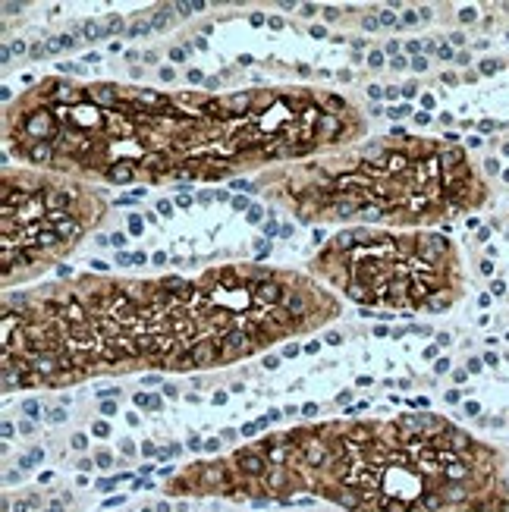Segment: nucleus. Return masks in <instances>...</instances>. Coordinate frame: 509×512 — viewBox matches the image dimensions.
I'll list each match as a JSON object with an SVG mask.
<instances>
[{
	"label": "nucleus",
	"mask_w": 509,
	"mask_h": 512,
	"mask_svg": "<svg viewBox=\"0 0 509 512\" xmlns=\"http://www.w3.org/2000/svg\"><path fill=\"white\" fill-rule=\"evenodd\" d=\"M173 76H176V73L170 70V66H164V70H161V79H164V82H170Z\"/></svg>",
	"instance_id": "nucleus-50"
},
{
	"label": "nucleus",
	"mask_w": 509,
	"mask_h": 512,
	"mask_svg": "<svg viewBox=\"0 0 509 512\" xmlns=\"http://www.w3.org/2000/svg\"><path fill=\"white\" fill-rule=\"evenodd\" d=\"M312 35H315V38H324V35H327V29H324V26H315V29H312Z\"/></svg>",
	"instance_id": "nucleus-61"
},
{
	"label": "nucleus",
	"mask_w": 509,
	"mask_h": 512,
	"mask_svg": "<svg viewBox=\"0 0 509 512\" xmlns=\"http://www.w3.org/2000/svg\"><path fill=\"white\" fill-rule=\"evenodd\" d=\"M173 10H180V16H192L205 10V0H192V4H173Z\"/></svg>",
	"instance_id": "nucleus-15"
},
{
	"label": "nucleus",
	"mask_w": 509,
	"mask_h": 512,
	"mask_svg": "<svg viewBox=\"0 0 509 512\" xmlns=\"http://www.w3.org/2000/svg\"><path fill=\"white\" fill-rule=\"evenodd\" d=\"M302 13H305V16H315V13H318V7H315V4H305V7H302Z\"/></svg>",
	"instance_id": "nucleus-51"
},
{
	"label": "nucleus",
	"mask_w": 509,
	"mask_h": 512,
	"mask_svg": "<svg viewBox=\"0 0 509 512\" xmlns=\"http://www.w3.org/2000/svg\"><path fill=\"white\" fill-rule=\"evenodd\" d=\"M73 447H76V450H85V437H82V434L73 437Z\"/></svg>",
	"instance_id": "nucleus-54"
},
{
	"label": "nucleus",
	"mask_w": 509,
	"mask_h": 512,
	"mask_svg": "<svg viewBox=\"0 0 509 512\" xmlns=\"http://www.w3.org/2000/svg\"><path fill=\"white\" fill-rule=\"evenodd\" d=\"M170 10H173V4H170V7H164L158 16H154V29H167V22H170Z\"/></svg>",
	"instance_id": "nucleus-20"
},
{
	"label": "nucleus",
	"mask_w": 509,
	"mask_h": 512,
	"mask_svg": "<svg viewBox=\"0 0 509 512\" xmlns=\"http://www.w3.org/2000/svg\"><path fill=\"white\" fill-rule=\"evenodd\" d=\"M4 10H7V13H19V10H22V4H4Z\"/></svg>",
	"instance_id": "nucleus-60"
},
{
	"label": "nucleus",
	"mask_w": 509,
	"mask_h": 512,
	"mask_svg": "<svg viewBox=\"0 0 509 512\" xmlns=\"http://www.w3.org/2000/svg\"><path fill=\"white\" fill-rule=\"evenodd\" d=\"M368 66H374V70H378V66H384V54L381 51H371L368 54Z\"/></svg>",
	"instance_id": "nucleus-24"
},
{
	"label": "nucleus",
	"mask_w": 509,
	"mask_h": 512,
	"mask_svg": "<svg viewBox=\"0 0 509 512\" xmlns=\"http://www.w3.org/2000/svg\"><path fill=\"white\" fill-rule=\"evenodd\" d=\"M217 202H230V192L227 189H217Z\"/></svg>",
	"instance_id": "nucleus-48"
},
{
	"label": "nucleus",
	"mask_w": 509,
	"mask_h": 512,
	"mask_svg": "<svg viewBox=\"0 0 509 512\" xmlns=\"http://www.w3.org/2000/svg\"><path fill=\"white\" fill-rule=\"evenodd\" d=\"M158 214H167V217L173 214V205L167 202V198H164V202H158Z\"/></svg>",
	"instance_id": "nucleus-36"
},
{
	"label": "nucleus",
	"mask_w": 509,
	"mask_h": 512,
	"mask_svg": "<svg viewBox=\"0 0 509 512\" xmlns=\"http://www.w3.org/2000/svg\"><path fill=\"white\" fill-rule=\"evenodd\" d=\"M268 26H271V29H283V19L274 16V19H268Z\"/></svg>",
	"instance_id": "nucleus-49"
},
{
	"label": "nucleus",
	"mask_w": 509,
	"mask_h": 512,
	"mask_svg": "<svg viewBox=\"0 0 509 512\" xmlns=\"http://www.w3.org/2000/svg\"><path fill=\"white\" fill-rule=\"evenodd\" d=\"M205 76L202 73H198V70H189V82H202Z\"/></svg>",
	"instance_id": "nucleus-56"
},
{
	"label": "nucleus",
	"mask_w": 509,
	"mask_h": 512,
	"mask_svg": "<svg viewBox=\"0 0 509 512\" xmlns=\"http://www.w3.org/2000/svg\"><path fill=\"white\" fill-rule=\"evenodd\" d=\"M327 343H330V346H340L343 337H340V333H327Z\"/></svg>",
	"instance_id": "nucleus-42"
},
{
	"label": "nucleus",
	"mask_w": 509,
	"mask_h": 512,
	"mask_svg": "<svg viewBox=\"0 0 509 512\" xmlns=\"http://www.w3.org/2000/svg\"><path fill=\"white\" fill-rule=\"evenodd\" d=\"M176 205H180V208H189V205H192V198H189V192H183L180 198H176Z\"/></svg>",
	"instance_id": "nucleus-41"
},
{
	"label": "nucleus",
	"mask_w": 509,
	"mask_h": 512,
	"mask_svg": "<svg viewBox=\"0 0 509 512\" xmlns=\"http://www.w3.org/2000/svg\"><path fill=\"white\" fill-rule=\"evenodd\" d=\"M95 434H98V437H104V434H107V425H104V421H98V425H95Z\"/></svg>",
	"instance_id": "nucleus-58"
},
{
	"label": "nucleus",
	"mask_w": 509,
	"mask_h": 512,
	"mask_svg": "<svg viewBox=\"0 0 509 512\" xmlns=\"http://www.w3.org/2000/svg\"><path fill=\"white\" fill-rule=\"evenodd\" d=\"M415 19H418V13H406V16H403V26H412Z\"/></svg>",
	"instance_id": "nucleus-55"
},
{
	"label": "nucleus",
	"mask_w": 509,
	"mask_h": 512,
	"mask_svg": "<svg viewBox=\"0 0 509 512\" xmlns=\"http://www.w3.org/2000/svg\"><path fill=\"white\" fill-rule=\"evenodd\" d=\"M459 19H462V22H472V19H475V10H472V7H469V10H462Z\"/></svg>",
	"instance_id": "nucleus-43"
},
{
	"label": "nucleus",
	"mask_w": 509,
	"mask_h": 512,
	"mask_svg": "<svg viewBox=\"0 0 509 512\" xmlns=\"http://www.w3.org/2000/svg\"><path fill=\"white\" fill-rule=\"evenodd\" d=\"M22 132L35 142H51L57 136V120L51 110H32V114L22 117Z\"/></svg>",
	"instance_id": "nucleus-2"
},
{
	"label": "nucleus",
	"mask_w": 509,
	"mask_h": 512,
	"mask_svg": "<svg viewBox=\"0 0 509 512\" xmlns=\"http://www.w3.org/2000/svg\"><path fill=\"white\" fill-rule=\"evenodd\" d=\"M283 355H290V359H293V355H299V346H293V343H290V346L283 349Z\"/></svg>",
	"instance_id": "nucleus-53"
},
{
	"label": "nucleus",
	"mask_w": 509,
	"mask_h": 512,
	"mask_svg": "<svg viewBox=\"0 0 509 512\" xmlns=\"http://www.w3.org/2000/svg\"><path fill=\"white\" fill-rule=\"evenodd\" d=\"M170 60H176V63L186 60V51H183V48H173V51H170Z\"/></svg>",
	"instance_id": "nucleus-40"
},
{
	"label": "nucleus",
	"mask_w": 509,
	"mask_h": 512,
	"mask_svg": "<svg viewBox=\"0 0 509 512\" xmlns=\"http://www.w3.org/2000/svg\"><path fill=\"white\" fill-rule=\"evenodd\" d=\"M136 406H145V409H161V399H158V396H145V393H139V396H136Z\"/></svg>",
	"instance_id": "nucleus-17"
},
{
	"label": "nucleus",
	"mask_w": 509,
	"mask_h": 512,
	"mask_svg": "<svg viewBox=\"0 0 509 512\" xmlns=\"http://www.w3.org/2000/svg\"><path fill=\"white\" fill-rule=\"evenodd\" d=\"M88 101H92L95 107L117 104V88L114 85H92V88H88Z\"/></svg>",
	"instance_id": "nucleus-4"
},
{
	"label": "nucleus",
	"mask_w": 509,
	"mask_h": 512,
	"mask_svg": "<svg viewBox=\"0 0 509 512\" xmlns=\"http://www.w3.org/2000/svg\"><path fill=\"white\" fill-rule=\"evenodd\" d=\"M280 365V359H277V355H268V359H264V368H268V371H274Z\"/></svg>",
	"instance_id": "nucleus-39"
},
{
	"label": "nucleus",
	"mask_w": 509,
	"mask_h": 512,
	"mask_svg": "<svg viewBox=\"0 0 509 512\" xmlns=\"http://www.w3.org/2000/svg\"><path fill=\"white\" fill-rule=\"evenodd\" d=\"M261 217H264V211L261 208H252L249 211V224H261Z\"/></svg>",
	"instance_id": "nucleus-33"
},
{
	"label": "nucleus",
	"mask_w": 509,
	"mask_h": 512,
	"mask_svg": "<svg viewBox=\"0 0 509 512\" xmlns=\"http://www.w3.org/2000/svg\"><path fill=\"white\" fill-rule=\"evenodd\" d=\"M252 104V95L249 92H236L224 101H217V110H227V114H246Z\"/></svg>",
	"instance_id": "nucleus-5"
},
{
	"label": "nucleus",
	"mask_w": 509,
	"mask_h": 512,
	"mask_svg": "<svg viewBox=\"0 0 509 512\" xmlns=\"http://www.w3.org/2000/svg\"><path fill=\"white\" fill-rule=\"evenodd\" d=\"M277 233H283V230L277 227V220H268V224H264V236H268V239H274Z\"/></svg>",
	"instance_id": "nucleus-25"
},
{
	"label": "nucleus",
	"mask_w": 509,
	"mask_h": 512,
	"mask_svg": "<svg viewBox=\"0 0 509 512\" xmlns=\"http://www.w3.org/2000/svg\"><path fill=\"white\" fill-rule=\"evenodd\" d=\"M340 129H343V123H340L337 114H321V120H318V136L330 139V136H337Z\"/></svg>",
	"instance_id": "nucleus-12"
},
{
	"label": "nucleus",
	"mask_w": 509,
	"mask_h": 512,
	"mask_svg": "<svg viewBox=\"0 0 509 512\" xmlns=\"http://www.w3.org/2000/svg\"><path fill=\"white\" fill-rule=\"evenodd\" d=\"M82 35H85V38H107V29H101L98 22H85V26H82Z\"/></svg>",
	"instance_id": "nucleus-16"
},
{
	"label": "nucleus",
	"mask_w": 509,
	"mask_h": 512,
	"mask_svg": "<svg viewBox=\"0 0 509 512\" xmlns=\"http://www.w3.org/2000/svg\"><path fill=\"white\" fill-rule=\"evenodd\" d=\"M412 66H415L418 73H425V70H428V60H425V57H415V60H412Z\"/></svg>",
	"instance_id": "nucleus-35"
},
{
	"label": "nucleus",
	"mask_w": 509,
	"mask_h": 512,
	"mask_svg": "<svg viewBox=\"0 0 509 512\" xmlns=\"http://www.w3.org/2000/svg\"><path fill=\"white\" fill-rule=\"evenodd\" d=\"M29 161L32 164H48V161H54V145L51 142H35L29 148Z\"/></svg>",
	"instance_id": "nucleus-11"
},
{
	"label": "nucleus",
	"mask_w": 509,
	"mask_h": 512,
	"mask_svg": "<svg viewBox=\"0 0 509 512\" xmlns=\"http://www.w3.org/2000/svg\"><path fill=\"white\" fill-rule=\"evenodd\" d=\"M151 29H154V22H136V26H132L126 35H129V38H139V35H148Z\"/></svg>",
	"instance_id": "nucleus-19"
},
{
	"label": "nucleus",
	"mask_w": 509,
	"mask_h": 512,
	"mask_svg": "<svg viewBox=\"0 0 509 512\" xmlns=\"http://www.w3.org/2000/svg\"><path fill=\"white\" fill-rule=\"evenodd\" d=\"M110 242H114L117 249H123V246H126V236H123V233H114V236H110Z\"/></svg>",
	"instance_id": "nucleus-38"
},
{
	"label": "nucleus",
	"mask_w": 509,
	"mask_h": 512,
	"mask_svg": "<svg viewBox=\"0 0 509 512\" xmlns=\"http://www.w3.org/2000/svg\"><path fill=\"white\" fill-rule=\"evenodd\" d=\"M283 308L286 311H293V315H305L308 311V299L302 296V293H296V289H290V293H283Z\"/></svg>",
	"instance_id": "nucleus-10"
},
{
	"label": "nucleus",
	"mask_w": 509,
	"mask_h": 512,
	"mask_svg": "<svg viewBox=\"0 0 509 512\" xmlns=\"http://www.w3.org/2000/svg\"><path fill=\"white\" fill-rule=\"evenodd\" d=\"M233 208H236V211H252L249 198H242V195H239V198H233Z\"/></svg>",
	"instance_id": "nucleus-28"
},
{
	"label": "nucleus",
	"mask_w": 509,
	"mask_h": 512,
	"mask_svg": "<svg viewBox=\"0 0 509 512\" xmlns=\"http://www.w3.org/2000/svg\"><path fill=\"white\" fill-rule=\"evenodd\" d=\"M252 299H255L258 305H277V302L283 299V293H280V286H277V283H261V286H255Z\"/></svg>",
	"instance_id": "nucleus-6"
},
{
	"label": "nucleus",
	"mask_w": 509,
	"mask_h": 512,
	"mask_svg": "<svg viewBox=\"0 0 509 512\" xmlns=\"http://www.w3.org/2000/svg\"><path fill=\"white\" fill-rule=\"evenodd\" d=\"M384 98L396 101V98H400V88H387V92H384Z\"/></svg>",
	"instance_id": "nucleus-46"
},
{
	"label": "nucleus",
	"mask_w": 509,
	"mask_h": 512,
	"mask_svg": "<svg viewBox=\"0 0 509 512\" xmlns=\"http://www.w3.org/2000/svg\"><path fill=\"white\" fill-rule=\"evenodd\" d=\"M359 214H365L368 220H378V217H381V208H368V205H362Z\"/></svg>",
	"instance_id": "nucleus-27"
},
{
	"label": "nucleus",
	"mask_w": 509,
	"mask_h": 512,
	"mask_svg": "<svg viewBox=\"0 0 509 512\" xmlns=\"http://www.w3.org/2000/svg\"><path fill=\"white\" fill-rule=\"evenodd\" d=\"M302 415H308V418H312V415H318V406H315V403H308V406L302 409Z\"/></svg>",
	"instance_id": "nucleus-45"
},
{
	"label": "nucleus",
	"mask_w": 509,
	"mask_h": 512,
	"mask_svg": "<svg viewBox=\"0 0 509 512\" xmlns=\"http://www.w3.org/2000/svg\"><path fill=\"white\" fill-rule=\"evenodd\" d=\"M249 447L261 472L230 500L264 506L308 491L349 512H509L503 453L431 412L299 428Z\"/></svg>",
	"instance_id": "nucleus-1"
},
{
	"label": "nucleus",
	"mask_w": 509,
	"mask_h": 512,
	"mask_svg": "<svg viewBox=\"0 0 509 512\" xmlns=\"http://www.w3.org/2000/svg\"><path fill=\"white\" fill-rule=\"evenodd\" d=\"M101 412H104V415H114L117 406H114V403H101Z\"/></svg>",
	"instance_id": "nucleus-47"
},
{
	"label": "nucleus",
	"mask_w": 509,
	"mask_h": 512,
	"mask_svg": "<svg viewBox=\"0 0 509 512\" xmlns=\"http://www.w3.org/2000/svg\"><path fill=\"white\" fill-rule=\"evenodd\" d=\"M29 54H32L35 60H38V57H44V54H48V44H32Z\"/></svg>",
	"instance_id": "nucleus-29"
},
{
	"label": "nucleus",
	"mask_w": 509,
	"mask_h": 512,
	"mask_svg": "<svg viewBox=\"0 0 509 512\" xmlns=\"http://www.w3.org/2000/svg\"><path fill=\"white\" fill-rule=\"evenodd\" d=\"M10 51H13V54H26L29 48H26V41H13V44H10Z\"/></svg>",
	"instance_id": "nucleus-34"
},
{
	"label": "nucleus",
	"mask_w": 509,
	"mask_h": 512,
	"mask_svg": "<svg viewBox=\"0 0 509 512\" xmlns=\"http://www.w3.org/2000/svg\"><path fill=\"white\" fill-rule=\"evenodd\" d=\"M98 465H110V453H98Z\"/></svg>",
	"instance_id": "nucleus-63"
},
{
	"label": "nucleus",
	"mask_w": 509,
	"mask_h": 512,
	"mask_svg": "<svg viewBox=\"0 0 509 512\" xmlns=\"http://www.w3.org/2000/svg\"><path fill=\"white\" fill-rule=\"evenodd\" d=\"M123 32V19L120 16H110L107 19V35H120Z\"/></svg>",
	"instance_id": "nucleus-21"
},
{
	"label": "nucleus",
	"mask_w": 509,
	"mask_h": 512,
	"mask_svg": "<svg viewBox=\"0 0 509 512\" xmlns=\"http://www.w3.org/2000/svg\"><path fill=\"white\" fill-rule=\"evenodd\" d=\"M368 95H371V98H381V95H384V92H381V85H368Z\"/></svg>",
	"instance_id": "nucleus-44"
},
{
	"label": "nucleus",
	"mask_w": 509,
	"mask_h": 512,
	"mask_svg": "<svg viewBox=\"0 0 509 512\" xmlns=\"http://www.w3.org/2000/svg\"><path fill=\"white\" fill-rule=\"evenodd\" d=\"M132 98H136L139 104H145V107H161L164 104V98L158 92H148V88H139V92L132 95Z\"/></svg>",
	"instance_id": "nucleus-14"
},
{
	"label": "nucleus",
	"mask_w": 509,
	"mask_h": 512,
	"mask_svg": "<svg viewBox=\"0 0 509 512\" xmlns=\"http://www.w3.org/2000/svg\"><path fill=\"white\" fill-rule=\"evenodd\" d=\"M57 51H63V38H51L48 41V54H57Z\"/></svg>",
	"instance_id": "nucleus-32"
},
{
	"label": "nucleus",
	"mask_w": 509,
	"mask_h": 512,
	"mask_svg": "<svg viewBox=\"0 0 509 512\" xmlns=\"http://www.w3.org/2000/svg\"><path fill=\"white\" fill-rule=\"evenodd\" d=\"M66 202H70V195H66L63 189H48V195H44V205H48V211L57 214V208H63Z\"/></svg>",
	"instance_id": "nucleus-13"
},
{
	"label": "nucleus",
	"mask_w": 509,
	"mask_h": 512,
	"mask_svg": "<svg viewBox=\"0 0 509 512\" xmlns=\"http://www.w3.org/2000/svg\"><path fill=\"white\" fill-rule=\"evenodd\" d=\"M51 88H54V98H57L60 104H76V107H79V101H82V92H79V88H73L70 82H51Z\"/></svg>",
	"instance_id": "nucleus-8"
},
{
	"label": "nucleus",
	"mask_w": 509,
	"mask_h": 512,
	"mask_svg": "<svg viewBox=\"0 0 509 512\" xmlns=\"http://www.w3.org/2000/svg\"><path fill=\"white\" fill-rule=\"evenodd\" d=\"M252 26H264V16L261 13H252Z\"/></svg>",
	"instance_id": "nucleus-59"
},
{
	"label": "nucleus",
	"mask_w": 509,
	"mask_h": 512,
	"mask_svg": "<svg viewBox=\"0 0 509 512\" xmlns=\"http://www.w3.org/2000/svg\"><path fill=\"white\" fill-rule=\"evenodd\" d=\"M22 409H26V412H29L32 418H38V412H41V406L35 403V399H26V406H22Z\"/></svg>",
	"instance_id": "nucleus-31"
},
{
	"label": "nucleus",
	"mask_w": 509,
	"mask_h": 512,
	"mask_svg": "<svg viewBox=\"0 0 509 512\" xmlns=\"http://www.w3.org/2000/svg\"><path fill=\"white\" fill-rule=\"evenodd\" d=\"M132 176H136V167H132L129 161H117L114 167L107 170V180H110V183H120V186L129 183Z\"/></svg>",
	"instance_id": "nucleus-9"
},
{
	"label": "nucleus",
	"mask_w": 509,
	"mask_h": 512,
	"mask_svg": "<svg viewBox=\"0 0 509 512\" xmlns=\"http://www.w3.org/2000/svg\"><path fill=\"white\" fill-rule=\"evenodd\" d=\"M406 114H409V107H406V104H400V107H390V117H393V120H403Z\"/></svg>",
	"instance_id": "nucleus-26"
},
{
	"label": "nucleus",
	"mask_w": 509,
	"mask_h": 512,
	"mask_svg": "<svg viewBox=\"0 0 509 512\" xmlns=\"http://www.w3.org/2000/svg\"><path fill=\"white\" fill-rule=\"evenodd\" d=\"M192 362L195 365H211L214 359H217V343L214 340H202V343H198V346H192Z\"/></svg>",
	"instance_id": "nucleus-7"
},
{
	"label": "nucleus",
	"mask_w": 509,
	"mask_h": 512,
	"mask_svg": "<svg viewBox=\"0 0 509 512\" xmlns=\"http://www.w3.org/2000/svg\"><path fill=\"white\" fill-rule=\"evenodd\" d=\"M324 16H327V19H337V16H340V10H337V7H327V10H324Z\"/></svg>",
	"instance_id": "nucleus-52"
},
{
	"label": "nucleus",
	"mask_w": 509,
	"mask_h": 512,
	"mask_svg": "<svg viewBox=\"0 0 509 512\" xmlns=\"http://www.w3.org/2000/svg\"><path fill=\"white\" fill-rule=\"evenodd\" d=\"M57 114H70V123L73 126H82V129H98L101 126V107L95 104H79L73 110H57Z\"/></svg>",
	"instance_id": "nucleus-3"
},
{
	"label": "nucleus",
	"mask_w": 509,
	"mask_h": 512,
	"mask_svg": "<svg viewBox=\"0 0 509 512\" xmlns=\"http://www.w3.org/2000/svg\"><path fill=\"white\" fill-rule=\"evenodd\" d=\"M352 242H356V233H340L337 239H334V249H352Z\"/></svg>",
	"instance_id": "nucleus-18"
},
{
	"label": "nucleus",
	"mask_w": 509,
	"mask_h": 512,
	"mask_svg": "<svg viewBox=\"0 0 509 512\" xmlns=\"http://www.w3.org/2000/svg\"><path fill=\"white\" fill-rule=\"evenodd\" d=\"M129 233H142V217L139 214H129Z\"/></svg>",
	"instance_id": "nucleus-23"
},
{
	"label": "nucleus",
	"mask_w": 509,
	"mask_h": 512,
	"mask_svg": "<svg viewBox=\"0 0 509 512\" xmlns=\"http://www.w3.org/2000/svg\"><path fill=\"white\" fill-rule=\"evenodd\" d=\"M378 19H381V26H403V22L393 16V10H384V13H381Z\"/></svg>",
	"instance_id": "nucleus-22"
},
{
	"label": "nucleus",
	"mask_w": 509,
	"mask_h": 512,
	"mask_svg": "<svg viewBox=\"0 0 509 512\" xmlns=\"http://www.w3.org/2000/svg\"><path fill=\"white\" fill-rule=\"evenodd\" d=\"M129 261H132V255H126V252L117 255V264H129Z\"/></svg>",
	"instance_id": "nucleus-62"
},
{
	"label": "nucleus",
	"mask_w": 509,
	"mask_h": 512,
	"mask_svg": "<svg viewBox=\"0 0 509 512\" xmlns=\"http://www.w3.org/2000/svg\"><path fill=\"white\" fill-rule=\"evenodd\" d=\"M362 26L371 32V29H378V26H381V19H378V16H365V19H362Z\"/></svg>",
	"instance_id": "nucleus-30"
},
{
	"label": "nucleus",
	"mask_w": 509,
	"mask_h": 512,
	"mask_svg": "<svg viewBox=\"0 0 509 512\" xmlns=\"http://www.w3.org/2000/svg\"><path fill=\"white\" fill-rule=\"evenodd\" d=\"M258 431V425H246V428H242V437H252Z\"/></svg>",
	"instance_id": "nucleus-57"
},
{
	"label": "nucleus",
	"mask_w": 509,
	"mask_h": 512,
	"mask_svg": "<svg viewBox=\"0 0 509 512\" xmlns=\"http://www.w3.org/2000/svg\"><path fill=\"white\" fill-rule=\"evenodd\" d=\"M406 63H409L406 57H400V54H396V57H393V70H406Z\"/></svg>",
	"instance_id": "nucleus-37"
}]
</instances>
